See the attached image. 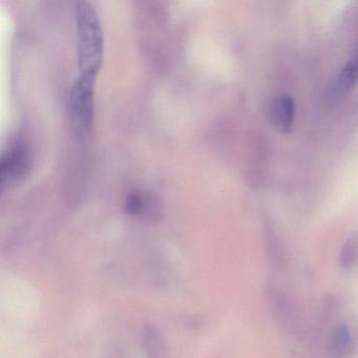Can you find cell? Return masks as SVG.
<instances>
[{
  "label": "cell",
  "instance_id": "6da1fadb",
  "mask_svg": "<svg viewBox=\"0 0 358 358\" xmlns=\"http://www.w3.org/2000/svg\"><path fill=\"white\" fill-rule=\"evenodd\" d=\"M78 64L80 76L96 80L104 54L103 31L97 12L87 1L76 8Z\"/></svg>",
  "mask_w": 358,
  "mask_h": 358
},
{
  "label": "cell",
  "instance_id": "7a4b0ae2",
  "mask_svg": "<svg viewBox=\"0 0 358 358\" xmlns=\"http://www.w3.org/2000/svg\"><path fill=\"white\" fill-rule=\"evenodd\" d=\"M94 83L95 81L79 76L69 95V117L71 127L79 138L87 136L94 119Z\"/></svg>",
  "mask_w": 358,
  "mask_h": 358
},
{
  "label": "cell",
  "instance_id": "3957f363",
  "mask_svg": "<svg viewBox=\"0 0 358 358\" xmlns=\"http://www.w3.org/2000/svg\"><path fill=\"white\" fill-rule=\"evenodd\" d=\"M0 169L3 188L16 185L27 177L31 169V152L22 138H17L3 152Z\"/></svg>",
  "mask_w": 358,
  "mask_h": 358
},
{
  "label": "cell",
  "instance_id": "277c9868",
  "mask_svg": "<svg viewBox=\"0 0 358 358\" xmlns=\"http://www.w3.org/2000/svg\"><path fill=\"white\" fill-rule=\"evenodd\" d=\"M270 120L276 131L287 134L294 125L295 103L292 97L287 95L274 98L270 106Z\"/></svg>",
  "mask_w": 358,
  "mask_h": 358
},
{
  "label": "cell",
  "instance_id": "5b68a950",
  "mask_svg": "<svg viewBox=\"0 0 358 358\" xmlns=\"http://www.w3.org/2000/svg\"><path fill=\"white\" fill-rule=\"evenodd\" d=\"M358 83V51L350 58L333 83L332 98H341L351 92Z\"/></svg>",
  "mask_w": 358,
  "mask_h": 358
},
{
  "label": "cell",
  "instance_id": "8992f818",
  "mask_svg": "<svg viewBox=\"0 0 358 358\" xmlns=\"http://www.w3.org/2000/svg\"><path fill=\"white\" fill-rule=\"evenodd\" d=\"M142 345L148 358H169L164 338L152 327H148L142 332Z\"/></svg>",
  "mask_w": 358,
  "mask_h": 358
},
{
  "label": "cell",
  "instance_id": "52a82bcc",
  "mask_svg": "<svg viewBox=\"0 0 358 358\" xmlns=\"http://www.w3.org/2000/svg\"><path fill=\"white\" fill-rule=\"evenodd\" d=\"M125 209L131 215H139L150 219H155L159 213L152 199L138 194H131L127 199Z\"/></svg>",
  "mask_w": 358,
  "mask_h": 358
},
{
  "label": "cell",
  "instance_id": "ba28073f",
  "mask_svg": "<svg viewBox=\"0 0 358 358\" xmlns=\"http://www.w3.org/2000/svg\"><path fill=\"white\" fill-rule=\"evenodd\" d=\"M332 349L336 355H348L353 349V337L347 324H339L332 336Z\"/></svg>",
  "mask_w": 358,
  "mask_h": 358
},
{
  "label": "cell",
  "instance_id": "9c48e42d",
  "mask_svg": "<svg viewBox=\"0 0 358 358\" xmlns=\"http://www.w3.org/2000/svg\"><path fill=\"white\" fill-rule=\"evenodd\" d=\"M358 259V236H349L343 244L341 252V264L343 267L351 268Z\"/></svg>",
  "mask_w": 358,
  "mask_h": 358
}]
</instances>
